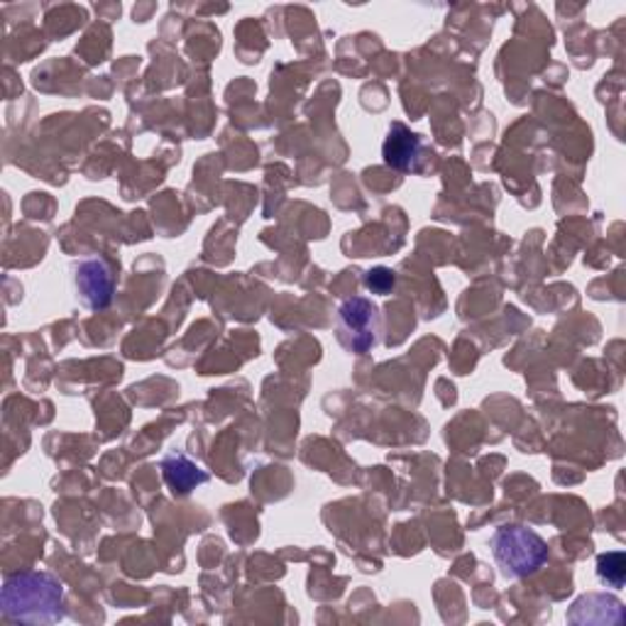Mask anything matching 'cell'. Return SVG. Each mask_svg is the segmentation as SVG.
<instances>
[{"label": "cell", "mask_w": 626, "mask_h": 626, "mask_svg": "<svg viewBox=\"0 0 626 626\" xmlns=\"http://www.w3.org/2000/svg\"><path fill=\"white\" fill-rule=\"evenodd\" d=\"M3 619L52 624L64 619V585L52 573L25 571L8 575L0 595Z\"/></svg>", "instance_id": "cell-1"}, {"label": "cell", "mask_w": 626, "mask_h": 626, "mask_svg": "<svg viewBox=\"0 0 626 626\" xmlns=\"http://www.w3.org/2000/svg\"><path fill=\"white\" fill-rule=\"evenodd\" d=\"M494 563L510 581H524L536 575L548 563V543L543 541L534 528L504 524L494 531L490 538Z\"/></svg>", "instance_id": "cell-2"}, {"label": "cell", "mask_w": 626, "mask_h": 626, "mask_svg": "<svg viewBox=\"0 0 626 626\" xmlns=\"http://www.w3.org/2000/svg\"><path fill=\"white\" fill-rule=\"evenodd\" d=\"M338 342L352 356H368L380 342V309L368 297H350L338 306Z\"/></svg>", "instance_id": "cell-3"}, {"label": "cell", "mask_w": 626, "mask_h": 626, "mask_svg": "<svg viewBox=\"0 0 626 626\" xmlns=\"http://www.w3.org/2000/svg\"><path fill=\"white\" fill-rule=\"evenodd\" d=\"M74 287L81 306L91 311H103L113 301L115 275L103 257L91 255L74 265Z\"/></svg>", "instance_id": "cell-4"}, {"label": "cell", "mask_w": 626, "mask_h": 626, "mask_svg": "<svg viewBox=\"0 0 626 626\" xmlns=\"http://www.w3.org/2000/svg\"><path fill=\"white\" fill-rule=\"evenodd\" d=\"M421 147H423L421 135L411 133L404 123H392L382 145L384 164L397 172H417L421 160Z\"/></svg>", "instance_id": "cell-5"}, {"label": "cell", "mask_w": 626, "mask_h": 626, "mask_svg": "<svg viewBox=\"0 0 626 626\" xmlns=\"http://www.w3.org/2000/svg\"><path fill=\"white\" fill-rule=\"evenodd\" d=\"M571 624H624V607L617 597L612 595H585L575 602L568 612Z\"/></svg>", "instance_id": "cell-6"}, {"label": "cell", "mask_w": 626, "mask_h": 626, "mask_svg": "<svg viewBox=\"0 0 626 626\" xmlns=\"http://www.w3.org/2000/svg\"><path fill=\"white\" fill-rule=\"evenodd\" d=\"M162 478L167 482V488L176 494V497H186L201 484L208 482V472L201 470L194 460H188L182 453H170L162 458Z\"/></svg>", "instance_id": "cell-7"}, {"label": "cell", "mask_w": 626, "mask_h": 626, "mask_svg": "<svg viewBox=\"0 0 626 626\" xmlns=\"http://www.w3.org/2000/svg\"><path fill=\"white\" fill-rule=\"evenodd\" d=\"M624 553H607L597 558V577L612 587H624Z\"/></svg>", "instance_id": "cell-8"}, {"label": "cell", "mask_w": 626, "mask_h": 626, "mask_svg": "<svg viewBox=\"0 0 626 626\" xmlns=\"http://www.w3.org/2000/svg\"><path fill=\"white\" fill-rule=\"evenodd\" d=\"M394 285H397V275H394V269H389V267H374L368 271V275H365V287H368V291L372 294H380V297L392 291Z\"/></svg>", "instance_id": "cell-9"}]
</instances>
